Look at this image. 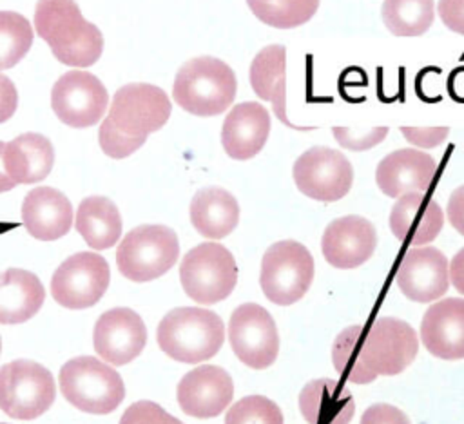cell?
I'll return each mask as SVG.
<instances>
[{
  "instance_id": "ac0fdd59",
  "label": "cell",
  "mask_w": 464,
  "mask_h": 424,
  "mask_svg": "<svg viewBox=\"0 0 464 424\" xmlns=\"http://www.w3.org/2000/svg\"><path fill=\"white\" fill-rule=\"evenodd\" d=\"M397 284L411 301L430 303L439 299L450 284L446 255L433 246L410 248L401 261Z\"/></svg>"
},
{
  "instance_id": "b9f144b4",
  "label": "cell",
  "mask_w": 464,
  "mask_h": 424,
  "mask_svg": "<svg viewBox=\"0 0 464 424\" xmlns=\"http://www.w3.org/2000/svg\"><path fill=\"white\" fill-rule=\"evenodd\" d=\"M448 274H450V279H451L453 286L457 288V292H460L464 295V246L453 255Z\"/></svg>"
},
{
  "instance_id": "83f0119b",
  "label": "cell",
  "mask_w": 464,
  "mask_h": 424,
  "mask_svg": "<svg viewBox=\"0 0 464 424\" xmlns=\"http://www.w3.org/2000/svg\"><path fill=\"white\" fill-rule=\"evenodd\" d=\"M190 221L203 237L221 239L237 226L239 205L228 190L207 187L190 201Z\"/></svg>"
},
{
  "instance_id": "f35d334b",
  "label": "cell",
  "mask_w": 464,
  "mask_h": 424,
  "mask_svg": "<svg viewBox=\"0 0 464 424\" xmlns=\"http://www.w3.org/2000/svg\"><path fill=\"white\" fill-rule=\"evenodd\" d=\"M439 16L450 31L464 34V0H439Z\"/></svg>"
},
{
  "instance_id": "44dd1931",
  "label": "cell",
  "mask_w": 464,
  "mask_h": 424,
  "mask_svg": "<svg viewBox=\"0 0 464 424\" xmlns=\"http://www.w3.org/2000/svg\"><path fill=\"white\" fill-rule=\"evenodd\" d=\"M270 134V114L257 101H243L232 107L221 127V145L234 159L254 158Z\"/></svg>"
},
{
  "instance_id": "52a82bcc",
  "label": "cell",
  "mask_w": 464,
  "mask_h": 424,
  "mask_svg": "<svg viewBox=\"0 0 464 424\" xmlns=\"http://www.w3.org/2000/svg\"><path fill=\"white\" fill-rule=\"evenodd\" d=\"M185 294L201 304L227 299L237 281V265L230 250L218 243H201L188 250L179 265Z\"/></svg>"
},
{
  "instance_id": "484cf974",
  "label": "cell",
  "mask_w": 464,
  "mask_h": 424,
  "mask_svg": "<svg viewBox=\"0 0 464 424\" xmlns=\"http://www.w3.org/2000/svg\"><path fill=\"white\" fill-rule=\"evenodd\" d=\"M45 290L40 279L22 268L0 272V323L20 324L31 319L44 304Z\"/></svg>"
},
{
  "instance_id": "6da1fadb",
  "label": "cell",
  "mask_w": 464,
  "mask_h": 424,
  "mask_svg": "<svg viewBox=\"0 0 464 424\" xmlns=\"http://www.w3.org/2000/svg\"><path fill=\"white\" fill-rule=\"evenodd\" d=\"M419 350L413 328L395 317H379L372 324L344 328L334 341L332 361L343 381L368 384L377 375H397Z\"/></svg>"
},
{
  "instance_id": "5b68a950",
  "label": "cell",
  "mask_w": 464,
  "mask_h": 424,
  "mask_svg": "<svg viewBox=\"0 0 464 424\" xmlns=\"http://www.w3.org/2000/svg\"><path fill=\"white\" fill-rule=\"evenodd\" d=\"M60 391L74 408L94 415L114 411L125 397L120 373L91 355L74 357L62 366Z\"/></svg>"
},
{
  "instance_id": "60d3db41",
  "label": "cell",
  "mask_w": 464,
  "mask_h": 424,
  "mask_svg": "<svg viewBox=\"0 0 464 424\" xmlns=\"http://www.w3.org/2000/svg\"><path fill=\"white\" fill-rule=\"evenodd\" d=\"M448 219L451 226L464 236V185L457 187L448 199Z\"/></svg>"
},
{
  "instance_id": "9a60e30c",
  "label": "cell",
  "mask_w": 464,
  "mask_h": 424,
  "mask_svg": "<svg viewBox=\"0 0 464 424\" xmlns=\"http://www.w3.org/2000/svg\"><path fill=\"white\" fill-rule=\"evenodd\" d=\"M92 342L96 353L114 364L123 366L136 359L147 342V328L141 317L130 308H111L94 324Z\"/></svg>"
},
{
  "instance_id": "f1b7e54d",
  "label": "cell",
  "mask_w": 464,
  "mask_h": 424,
  "mask_svg": "<svg viewBox=\"0 0 464 424\" xmlns=\"http://www.w3.org/2000/svg\"><path fill=\"white\" fill-rule=\"evenodd\" d=\"M76 230L91 248H111L121 236L118 207L103 196L85 198L76 212Z\"/></svg>"
},
{
  "instance_id": "30bf717a",
  "label": "cell",
  "mask_w": 464,
  "mask_h": 424,
  "mask_svg": "<svg viewBox=\"0 0 464 424\" xmlns=\"http://www.w3.org/2000/svg\"><path fill=\"white\" fill-rule=\"evenodd\" d=\"M295 187L317 201H337L344 198L353 183V169L344 154L328 147H312L294 163Z\"/></svg>"
},
{
  "instance_id": "4316f807",
  "label": "cell",
  "mask_w": 464,
  "mask_h": 424,
  "mask_svg": "<svg viewBox=\"0 0 464 424\" xmlns=\"http://www.w3.org/2000/svg\"><path fill=\"white\" fill-rule=\"evenodd\" d=\"M53 163V145L42 134L25 132L5 143L4 165L16 185L42 181L51 172Z\"/></svg>"
},
{
  "instance_id": "ab89813d",
  "label": "cell",
  "mask_w": 464,
  "mask_h": 424,
  "mask_svg": "<svg viewBox=\"0 0 464 424\" xmlns=\"http://www.w3.org/2000/svg\"><path fill=\"white\" fill-rule=\"evenodd\" d=\"M18 105V92L14 83L0 72V123L7 121Z\"/></svg>"
},
{
  "instance_id": "d4e9b609",
  "label": "cell",
  "mask_w": 464,
  "mask_h": 424,
  "mask_svg": "<svg viewBox=\"0 0 464 424\" xmlns=\"http://www.w3.org/2000/svg\"><path fill=\"white\" fill-rule=\"evenodd\" d=\"M299 408L308 424H348L355 404L344 384L334 379H317L301 390Z\"/></svg>"
},
{
  "instance_id": "3957f363",
  "label": "cell",
  "mask_w": 464,
  "mask_h": 424,
  "mask_svg": "<svg viewBox=\"0 0 464 424\" xmlns=\"http://www.w3.org/2000/svg\"><path fill=\"white\" fill-rule=\"evenodd\" d=\"M236 91L237 80L228 63L214 56H198L179 67L172 98L194 116H218L232 105Z\"/></svg>"
},
{
  "instance_id": "2e32d148",
  "label": "cell",
  "mask_w": 464,
  "mask_h": 424,
  "mask_svg": "<svg viewBox=\"0 0 464 424\" xmlns=\"http://www.w3.org/2000/svg\"><path fill=\"white\" fill-rule=\"evenodd\" d=\"M377 245L375 226L361 216H343L334 219L323 232L321 250L324 259L335 268H357L366 263Z\"/></svg>"
},
{
  "instance_id": "f546056e",
  "label": "cell",
  "mask_w": 464,
  "mask_h": 424,
  "mask_svg": "<svg viewBox=\"0 0 464 424\" xmlns=\"http://www.w3.org/2000/svg\"><path fill=\"white\" fill-rule=\"evenodd\" d=\"M381 14L392 34L420 36L433 24L435 5L433 0H384Z\"/></svg>"
},
{
  "instance_id": "d6986e66",
  "label": "cell",
  "mask_w": 464,
  "mask_h": 424,
  "mask_svg": "<svg viewBox=\"0 0 464 424\" xmlns=\"http://www.w3.org/2000/svg\"><path fill=\"white\" fill-rule=\"evenodd\" d=\"M437 174V161L417 149H399L384 156L375 170L381 192L399 198L410 192H424L431 187Z\"/></svg>"
},
{
  "instance_id": "74e56055",
  "label": "cell",
  "mask_w": 464,
  "mask_h": 424,
  "mask_svg": "<svg viewBox=\"0 0 464 424\" xmlns=\"http://www.w3.org/2000/svg\"><path fill=\"white\" fill-rule=\"evenodd\" d=\"M361 424H410V419L392 404H373L364 410Z\"/></svg>"
},
{
  "instance_id": "7dc6e473",
  "label": "cell",
  "mask_w": 464,
  "mask_h": 424,
  "mask_svg": "<svg viewBox=\"0 0 464 424\" xmlns=\"http://www.w3.org/2000/svg\"><path fill=\"white\" fill-rule=\"evenodd\" d=\"M0 424H2V422H0Z\"/></svg>"
},
{
  "instance_id": "cb8c5ba5",
  "label": "cell",
  "mask_w": 464,
  "mask_h": 424,
  "mask_svg": "<svg viewBox=\"0 0 464 424\" xmlns=\"http://www.w3.org/2000/svg\"><path fill=\"white\" fill-rule=\"evenodd\" d=\"M252 91L272 103L274 114L290 129L308 130L294 125L286 116V49L285 45L263 47L250 63Z\"/></svg>"
},
{
  "instance_id": "5bb4252c",
  "label": "cell",
  "mask_w": 464,
  "mask_h": 424,
  "mask_svg": "<svg viewBox=\"0 0 464 424\" xmlns=\"http://www.w3.org/2000/svg\"><path fill=\"white\" fill-rule=\"evenodd\" d=\"M107 89L87 71H69L53 85L51 105L60 121L83 129L100 121L107 109Z\"/></svg>"
},
{
  "instance_id": "1f68e13d",
  "label": "cell",
  "mask_w": 464,
  "mask_h": 424,
  "mask_svg": "<svg viewBox=\"0 0 464 424\" xmlns=\"http://www.w3.org/2000/svg\"><path fill=\"white\" fill-rule=\"evenodd\" d=\"M33 43V27L18 13L0 11V71L18 63Z\"/></svg>"
},
{
  "instance_id": "836d02e7",
  "label": "cell",
  "mask_w": 464,
  "mask_h": 424,
  "mask_svg": "<svg viewBox=\"0 0 464 424\" xmlns=\"http://www.w3.org/2000/svg\"><path fill=\"white\" fill-rule=\"evenodd\" d=\"M98 140H100L102 150L107 156L116 158V159L130 156L134 150H138L145 143L143 138H132V136H127L121 130H118L111 123L109 118L103 120V123L100 127V132H98Z\"/></svg>"
},
{
  "instance_id": "277c9868",
  "label": "cell",
  "mask_w": 464,
  "mask_h": 424,
  "mask_svg": "<svg viewBox=\"0 0 464 424\" xmlns=\"http://www.w3.org/2000/svg\"><path fill=\"white\" fill-rule=\"evenodd\" d=\"M158 344L170 359L196 364L214 357L223 341L225 326L218 313L205 308L181 306L170 310L158 324Z\"/></svg>"
},
{
  "instance_id": "8992f818",
  "label": "cell",
  "mask_w": 464,
  "mask_h": 424,
  "mask_svg": "<svg viewBox=\"0 0 464 424\" xmlns=\"http://www.w3.org/2000/svg\"><path fill=\"white\" fill-rule=\"evenodd\" d=\"M179 255L178 236L165 225L132 228L116 250V265L130 281H152L169 272Z\"/></svg>"
},
{
  "instance_id": "ffe728a7",
  "label": "cell",
  "mask_w": 464,
  "mask_h": 424,
  "mask_svg": "<svg viewBox=\"0 0 464 424\" xmlns=\"http://www.w3.org/2000/svg\"><path fill=\"white\" fill-rule=\"evenodd\" d=\"M426 350L440 359L464 357V299L448 297L430 306L420 323Z\"/></svg>"
},
{
  "instance_id": "4dcf8cb0",
  "label": "cell",
  "mask_w": 464,
  "mask_h": 424,
  "mask_svg": "<svg viewBox=\"0 0 464 424\" xmlns=\"http://www.w3.org/2000/svg\"><path fill=\"white\" fill-rule=\"evenodd\" d=\"M246 4L257 20L277 29L306 24L319 7V0H246Z\"/></svg>"
},
{
  "instance_id": "8d00e7d4",
  "label": "cell",
  "mask_w": 464,
  "mask_h": 424,
  "mask_svg": "<svg viewBox=\"0 0 464 424\" xmlns=\"http://www.w3.org/2000/svg\"><path fill=\"white\" fill-rule=\"evenodd\" d=\"M402 136L420 147V149H433L439 147L450 134L448 127H431V129H417V127H401Z\"/></svg>"
},
{
  "instance_id": "4fadbf2b",
  "label": "cell",
  "mask_w": 464,
  "mask_h": 424,
  "mask_svg": "<svg viewBox=\"0 0 464 424\" xmlns=\"http://www.w3.org/2000/svg\"><path fill=\"white\" fill-rule=\"evenodd\" d=\"M228 339L236 357L254 370L268 368L279 352V335L272 315L254 303H245L232 312Z\"/></svg>"
},
{
  "instance_id": "e575fe53",
  "label": "cell",
  "mask_w": 464,
  "mask_h": 424,
  "mask_svg": "<svg viewBox=\"0 0 464 424\" xmlns=\"http://www.w3.org/2000/svg\"><path fill=\"white\" fill-rule=\"evenodd\" d=\"M120 424H183L152 400H138L130 404L120 419Z\"/></svg>"
},
{
  "instance_id": "7402d4cb",
  "label": "cell",
  "mask_w": 464,
  "mask_h": 424,
  "mask_svg": "<svg viewBox=\"0 0 464 424\" xmlns=\"http://www.w3.org/2000/svg\"><path fill=\"white\" fill-rule=\"evenodd\" d=\"M442 208L422 192H410L397 198L390 212V228L404 245L431 243L442 230Z\"/></svg>"
},
{
  "instance_id": "7bdbcfd3",
  "label": "cell",
  "mask_w": 464,
  "mask_h": 424,
  "mask_svg": "<svg viewBox=\"0 0 464 424\" xmlns=\"http://www.w3.org/2000/svg\"><path fill=\"white\" fill-rule=\"evenodd\" d=\"M448 92L455 101L464 103V67H457L448 76Z\"/></svg>"
},
{
  "instance_id": "9c48e42d",
  "label": "cell",
  "mask_w": 464,
  "mask_h": 424,
  "mask_svg": "<svg viewBox=\"0 0 464 424\" xmlns=\"http://www.w3.org/2000/svg\"><path fill=\"white\" fill-rule=\"evenodd\" d=\"M314 279V257L297 241L285 239L268 246L261 261L259 283L266 299L288 306L297 303Z\"/></svg>"
},
{
  "instance_id": "e0dca14e",
  "label": "cell",
  "mask_w": 464,
  "mask_h": 424,
  "mask_svg": "<svg viewBox=\"0 0 464 424\" xmlns=\"http://www.w3.org/2000/svg\"><path fill=\"white\" fill-rule=\"evenodd\" d=\"M234 384L230 375L219 366H198L178 384L179 408L198 419L219 415L232 400Z\"/></svg>"
},
{
  "instance_id": "8fae6325",
  "label": "cell",
  "mask_w": 464,
  "mask_h": 424,
  "mask_svg": "<svg viewBox=\"0 0 464 424\" xmlns=\"http://www.w3.org/2000/svg\"><path fill=\"white\" fill-rule=\"evenodd\" d=\"M109 265L100 254L78 252L54 270L51 294L63 308L82 310L102 299L109 286Z\"/></svg>"
},
{
  "instance_id": "603a6c76",
  "label": "cell",
  "mask_w": 464,
  "mask_h": 424,
  "mask_svg": "<svg viewBox=\"0 0 464 424\" xmlns=\"http://www.w3.org/2000/svg\"><path fill=\"white\" fill-rule=\"evenodd\" d=\"M22 219L33 237L54 241L69 232L72 225V207L60 190L36 187L24 198Z\"/></svg>"
},
{
  "instance_id": "7a4b0ae2",
  "label": "cell",
  "mask_w": 464,
  "mask_h": 424,
  "mask_svg": "<svg viewBox=\"0 0 464 424\" xmlns=\"http://www.w3.org/2000/svg\"><path fill=\"white\" fill-rule=\"evenodd\" d=\"M34 29L65 65L87 67L102 56L103 36L82 16L74 0H38Z\"/></svg>"
},
{
  "instance_id": "f6af8a7d",
  "label": "cell",
  "mask_w": 464,
  "mask_h": 424,
  "mask_svg": "<svg viewBox=\"0 0 464 424\" xmlns=\"http://www.w3.org/2000/svg\"><path fill=\"white\" fill-rule=\"evenodd\" d=\"M0 352H2V337H0Z\"/></svg>"
},
{
  "instance_id": "bcb514c9",
  "label": "cell",
  "mask_w": 464,
  "mask_h": 424,
  "mask_svg": "<svg viewBox=\"0 0 464 424\" xmlns=\"http://www.w3.org/2000/svg\"><path fill=\"white\" fill-rule=\"evenodd\" d=\"M261 2H268V0H261Z\"/></svg>"
},
{
  "instance_id": "ba28073f",
  "label": "cell",
  "mask_w": 464,
  "mask_h": 424,
  "mask_svg": "<svg viewBox=\"0 0 464 424\" xmlns=\"http://www.w3.org/2000/svg\"><path fill=\"white\" fill-rule=\"evenodd\" d=\"M56 397L51 371L27 359H16L0 368V410L20 420L44 415Z\"/></svg>"
},
{
  "instance_id": "ee69618b",
  "label": "cell",
  "mask_w": 464,
  "mask_h": 424,
  "mask_svg": "<svg viewBox=\"0 0 464 424\" xmlns=\"http://www.w3.org/2000/svg\"><path fill=\"white\" fill-rule=\"evenodd\" d=\"M4 149H5V143L0 141V192H7L11 190L16 183L9 178L7 170H5V165H4Z\"/></svg>"
},
{
  "instance_id": "d590c367",
  "label": "cell",
  "mask_w": 464,
  "mask_h": 424,
  "mask_svg": "<svg viewBox=\"0 0 464 424\" xmlns=\"http://www.w3.org/2000/svg\"><path fill=\"white\" fill-rule=\"evenodd\" d=\"M332 132L341 147L348 150H366L379 145L388 136V127H375V129H362V130L334 127Z\"/></svg>"
},
{
  "instance_id": "d6a6232c",
  "label": "cell",
  "mask_w": 464,
  "mask_h": 424,
  "mask_svg": "<svg viewBox=\"0 0 464 424\" xmlns=\"http://www.w3.org/2000/svg\"><path fill=\"white\" fill-rule=\"evenodd\" d=\"M225 424H283V413L270 399L248 395L227 411Z\"/></svg>"
},
{
  "instance_id": "7c38bea8",
  "label": "cell",
  "mask_w": 464,
  "mask_h": 424,
  "mask_svg": "<svg viewBox=\"0 0 464 424\" xmlns=\"http://www.w3.org/2000/svg\"><path fill=\"white\" fill-rule=\"evenodd\" d=\"M170 100L163 89L149 83H130L116 91L107 118L127 136L143 138L161 129L170 116Z\"/></svg>"
}]
</instances>
